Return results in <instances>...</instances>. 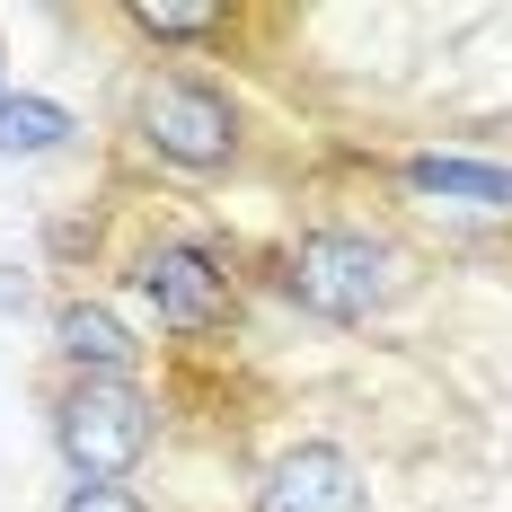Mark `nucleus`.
Masks as SVG:
<instances>
[{
	"instance_id": "f257e3e1",
	"label": "nucleus",
	"mask_w": 512,
	"mask_h": 512,
	"mask_svg": "<svg viewBox=\"0 0 512 512\" xmlns=\"http://www.w3.org/2000/svg\"><path fill=\"white\" fill-rule=\"evenodd\" d=\"M274 292L318 327H371L415 292V248L380 221H309L274 248Z\"/></svg>"
},
{
	"instance_id": "f03ea898",
	"label": "nucleus",
	"mask_w": 512,
	"mask_h": 512,
	"mask_svg": "<svg viewBox=\"0 0 512 512\" xmlns=\"http://www.w3.org/2000/svg\"><path fill=\"white\" fill-rule=\"evenodd\" d=\"M124 133H133V151L168 168V177H230L239 159H248V106L230 98L212 71H186V62H168V71H142L133 80V106H124Z\"/></svg>"
},
{
	"instance_id": "7ed1b4c3",
	"label": "nucleus",
	"mask_w": 512,
	"mask_h": 512,
	"mask_svg": "<svg viewBox=\"0 0 512 512\" xmlns=\"http://www.w3.org/2000/svg\"><path fill=\"white\" fill-rule=\"evenodd\" d=\"M124 283H133L142 318H151L168 345H212L239 318V265L204 230H159V239H142L133 265H124Z\"/></svg>"
},
{
	"instance_id": "20e7f679",
	"label": "nucleus",
	"mask_w": 512,
	"mask_h": 512,
	"mask_svg": "<svg viewBox=\"0 0 512 512\" xmlns=\"http://www.w3.org/2000/svg\"><path fill=\"white\" fill-rule=\"evenodd\" d=\"M45 433L71 486H124L159 451V398L142 380H53Z\"/></svg>"
},
{
	"instance_id": "39448f33",
	"label": "nucleus",
	"mask_w": 512,
	"mask_h": 512,
	"mask_svg": "<svg viewBox=\"0 0 512 512\" xmlns=\"http://www.w3.org/2000/svg\"><path fill=\"white\" fill-rule=\"evenodd\" d=\"M248 512H371V477L345 442H292L265 460Z\"/></svg>"
},
{
	"instance_id": "423d86ee",
	"label": "nucleus",
	"mask_w": 512,
	"mask_h": 512,
	"mask_svg": "<svg viewBox=\"0 0 512 512\" xmlns=\"http://www.w3.org/2000/svg\"><path fill=\"white\" fill-rule=\"evenodd\" d=\"M53 362H62V380H142L151 345L115 301L71 292V301H53Z\"/></svg>"
},
{
	"instance_id": "0eeeda50",
	"label": "nucleus",
	"mask_w": 512,
	"mask_h": 512,
	"mask_svg": "<svg viewBox=\"0 0 512 512\" xmlns=\"http://www.w3.org/2000/svg\"><path fill=\"white\" fill-rule=\"evenodd\" d=\"M389 186L407 204L468 212V221H512V168L504 159H468V151H407L389 159Z\"/></svg>"
},
{
	"instance_id": "6e6552de",
	"label": "nucleus",
	"mask_w": 512,
	"mask_h": 512,
	"mask_svg": "<svg viewBox=\"0 0 512 512\" xmlns=\"http://www.w3.org/2000/svg\"><path fill=\"white\" fill-rule=\"evenodd\" d=\"M124 27H133L142 45L204 53V45H221V36L239 27V9H230V0H124Z\"/></svg>"
},
{
	"instance_id": "1a4fd4ad",
	"label": "nucleus",
	"mask_w": 512,
	"mask_h": 512,
	"mask_svg": "<svg viewBox=\"0 0 512 512\" xmlns=\"http://www.w3.org/2000/svg\"><path fill=\"white\" fill-rule=\"evenodd\" d=\"M80 142V115L45 89H9L0 98V159H53Z\"/></svg>"
},
{
	"instance_id": "9d476101",
	"label": "nucleus",
	"mask_w": 512,
	"mask_h": 512,
	"mask_svg": "<svg viewBox=\"0 0 512 512\" xmlns=\"http://www.w3.org/2000/svg\"><path fill=\"white\" fill-rule=\"evenodd\" d=\"M62 512H151L133 486H62Z\"/></svg>"
},
{
	"instance_id": "9b49d317",
	"label": "nucleus",
	"mask_w": 512,
	"mask_h": 512,
	"mask_svg": "<svg viewBox=\"0 0 512 512\" xmlns=\"http://www.w3.org/2000/svg\"><path fill=\"white\" fill-rule=\"evenodd\" d=\"M0 98H9V80H0Z\"/></svg>"
}]
</instances>
